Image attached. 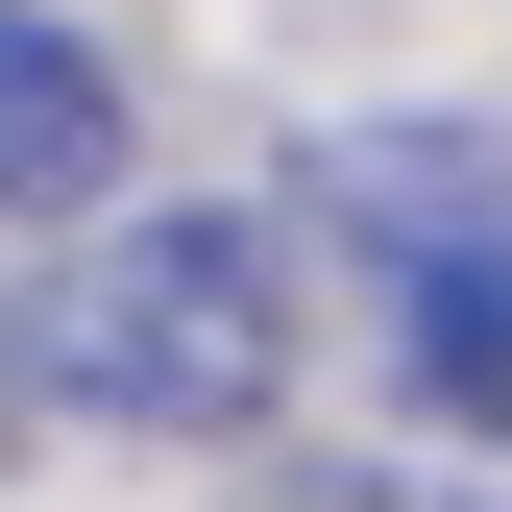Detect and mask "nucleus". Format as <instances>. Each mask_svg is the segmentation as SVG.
<instances>
[{
    "label": "nucleus",
    "instance_id": "obj_1",
    "mask_svg": "<svg viewBox=\"0 0 512 512\" xmlns=\"http://www.w3.org/2000/svg\"><path fill=\"white\" fill-rule=\"evenodd\" d=\"M49 391L122 415V439H269V391H293V244H269V220H196V196L74 220Z\"/></svg>",
    "mask_w": 512,
    "mask_h": 512
},
{
    "label": "nucleus",
    "instance_id": "obj_2",
    "mask_svg": "<svg viewBox=\"0 0 512 512\" xmlns=\"http://www.w3.org/2000/svg\"><path fill=\"white\" fill-rule=\"evenodd\" d=\"M317 220L391 269V366L512 464V147L488 122H366V147H317Z\"/></svg>",
    "mask_w": 512,
    "mask_h": 512
},
{
    "label": "nucleus",
    "instance_id": "obj_3",
    "mask_svg": "<svg viewBox=\"0 0 512 512\" xmlns=\"http://www.w3.org/2000/svg\"><path fill=\"white\" fill-rule=\"evenodd\" d=\"M0 220H122V74L49 0H0Z\"/></svg>",
    "mask_w": 512,
    "mask_h": 512
},
{
    "label": "nucleus",
    "instance_id": "obj_4",
    "mask_svg": "<svg viewBox=\"0 0 512 512\" xmlns=\"http://www.w3.org/2000/svg\"><path fill=\"white\" fill-rule=\"evenodd\" d=\"M25 366H49V342H25V317H0V439H25Z\"/></svg>",
    "mask_w": 512,
    "mask_h": 512
}]
</instances>
